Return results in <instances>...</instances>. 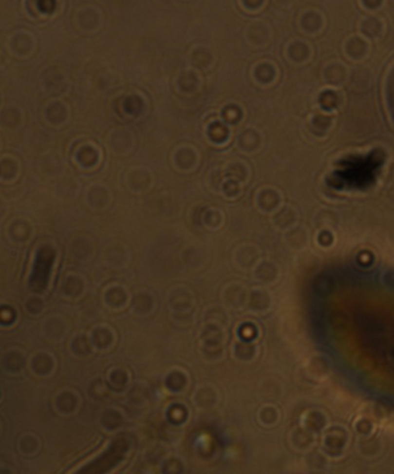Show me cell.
Here are the masks:
<instances>
[{"instance_id": "obj_1", "label": "cell", "mask_w": 394, "mask_h": 474, "mask_svg": "<svg viewBox=\"0 0 394 474\" xmlns=\"http://www.w3.org/2000/svg\"><path fill=\"white\" fill-rule=\"evenodd\" d=\"M349 444V433L343 427L336 426L326 429L321 438V450L326 456L339 458L343 456Z\"/></svg>"}, {"instance_id": "obj_2", "label": "cell", "mask_w": 394, "mask_h": 474, "mask_svg": "<svg viewBox=\"0 0 394 474\" xmlns=\"http://www.w3.org/2000/svg\"><path fill=\"white\" fill-rule=\"evenodd\" d=\"M328 417L320 410H310L300 417V426L315 435L324 433L328 428Z\"/></svg>"}, {"instance_id": "obj_3", "label": "cell", "mask_w": 394, "mask_h": 474, "mask_svg": "<svg viewBox=\"0 0 394 474\" xmlns=\"http://www.w3.org/2000/svg\"><path fill=\"white\" fill-rule=\"evenodd\" d=\"M315 434L309 432L303 426L296 427L290 432L289 442L291 448L299 452H308L315 444Z\"/></svg>"}, {"instance_id": "obj_4", "label": "cell", "mask_w": 394, "mask_h": 474, "mask_svg": "<svg viewBox=\"0 0 394 474\" xmlns=\"http://www.w3.org/2000/svg\"><path fill=\"white\" fill-rule=\"evenodd\" d=\"M328 361L330 360L325 355H313L306 364V373L310 379L317 380V382L326 379L331 371V365Z\"/></svg>"}, {"instance_id": "obj_5", "label": "cell", "mask_w": 394, "mask_h": 474, "mask_svg": "<svg viewBox=\"0 0 394 474\" xmlns=\"http://www.w3.org/2000/svg\"><path fill=\"white\" fill-rule=\"evenodd\" d=\"M280 277V269L273 262H263L257 269V279L263 284H273Z\"/></svg>"}, {"instance_id": "obj_6", "label": "cell", "mask_w": 394, "mask_h": 474, "mask_svg": "<svg viewBox=\"0 0 394 474\" xmlns=\"http://www.w3.org/2000/svg\"><path fill=\"white\" fill-rule=\"evenodd\" d=\"M251 296H252L251 306L254 311L266 312L272 308V297L266 290H257Z\"/></svg>"}, {"instance_id": "obj_7", "label": "cell", "mask_w": 394, "mask_h": 474, "mask_svg": "<svg viewBox=\"0 0 394 474\" xmlns=\"http://www.w3.org/2000/svg\"><path fill=\"white\" fill-rule=\"evenodd\" d=\"M381 449H383V445L379 439H375L370 437H364V439H362L359 442L358 445V450L361 452L362 456L368 457V458H374L378 456V455L381 452Z\"/></svg>"}, {"instance_id": "obj_8", "label": "cell", "mask_w": 394, "mask_h": 474, "mask_svg": "<svg viewBox=\"0 0 394 474\" xmlns=\"http://www.w3.org/2000/svg\"><path fill=\"white\" fill-rule=\"evenodd\" d=\"M375 430H376V424L370 419L365 417H361L356 420L355 422V432L359 434L362 437H370L374 435Z\"/></svg>"}, {"instance_id": "obj_9", "label": "cell", "mask_w": 394, "mask_h": 474, "mask_svg": "<svg viewBox=\"0 0 394 474\" xmlns=\"http://www.w3.org/2000/svg\"><path fill=\"white\" fill-rule=\"evenodd\" d=\"M260 420L263 424H266L267 427L275 426L280 420V412L278 411V408L275 406H266L262 410V413H260Z\"/></svg>"}, {"instance_id": "obj_10", "label": "cell", "mask_w": 394, "mask_h": 474, "mask_svg": "<svg viewBox=\"0 0 394 474\" xmlns=\"http://www.w3.org/2000/svg\"><path fill=\"white\" fill-rule=\"evenodd\" d=\"M287 244L291 250L303 251L308 246V237L305 233L297 230L296 233H291L290 236L287 237Z\"/></svg>"}]
</instances>
